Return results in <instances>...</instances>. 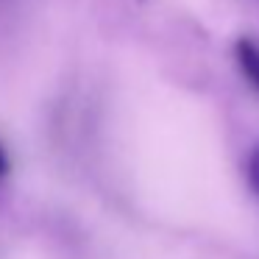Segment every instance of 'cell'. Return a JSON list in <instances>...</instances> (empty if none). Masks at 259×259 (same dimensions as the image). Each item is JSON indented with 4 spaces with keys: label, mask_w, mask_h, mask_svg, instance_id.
<instances>
[{
    "label": "cell",
    "mask_w": 259,
    "mask_h": 259,
    "mask_svg": "<svg viewBox=\"0 0 259 259\" xmlns=\"http://www.w3.org/2000/svg\"><path fill=\"white\" fill-rule=\"evenodd\" d=\"M234 56H237V64H240L242 75L248 78V84L259 92V42L251 39V36L237 39L234 42Z\"/></svg>",
    "instance_id": "1"
},
{
    "label": "cell",
    "mask_w": 259,
    "mask_h": 259,
    "mask_svg": "<svg viewBox=\"0 0 259 259\" xmlns=\"http://www.w3.org/2000/svg\"><path fill=\"white\" fill-rule=\"evenodd\" d=\"M248 184L259 195V148L251 153V162H248Z\"/></svg>",
    "instance_id": "2"
},
{
    "label": "cell",
    "mask_w": 259,
    "mask_h": 259,
    "mask_svg": "<svg viewBox=\"0 0 259 259\" xmlns=\"http://www.w3.org/2000/svg\"><path fill=\"white\" fill-rule=\"evenodd\" d=\"M6 173H9V156L3 151V145H0V176H6Z\"/></svg>",
    "instance_id": "3"
}]
</instances>
